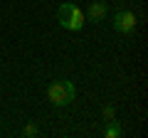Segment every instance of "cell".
I'll return each instance as SVG.
<instances>
[{
  "instance_id": "obj_1",
  "label": "cell",
  "mask_w": 148,
  "mask_h": 138,
  "mask_svg": "<svg viewBox=\"0 0 148 138\" xmlns=\"http://www.w3.org/2000/svg\"><path fill=\"white\" fill-rule=\"evenodd\" d=\"M57 22L69 32H79V30H84L86 17L74 3H62V5L57 8Z\"/></svg>"
},
{
  "instance_id": "obj_2",
  "label": "cell",
  "mask_w": 148,
  "mask_h": 138,
  "mask_svg": "<svg viewBox=\"0 0 148 138\" xmlns=\"http://www.w3.org/2000/svg\"><path fill=\"white\" fill-rule=\"evenodd\" d=\"M74 96H77V89H74V84L69 79H57V81H52V84L47 86V99L52 101V106H57V109L69 106L74 101Z\"/></svg>"
},
{
  "instance_id": "obj_3",
  "label": "cell",
  "mask_w": 148,
  "mask_h": 138,
  "mask_svg": "<svg viewBox=\"0 0 148 138\" xmlns=\"http://www.w3.org/2000/svg\"><path fill=\"white\" fill-rule=\"evenodd\" d=\"M136 15H133L131 10H119L114 12V30L119 32V35H131L133 30H136Z\"/></svg>"
},
{
  "instance_id": "obj_4",
  "label": "cell",
  "mask_w": 148,
  "mask_h": 138,
  "mask_svg": "<svg viewBox=\"0 0 148 138\" xmlns=\"http://www.w3.org/2000/svg\"><path fill=\"white\" fill-rule=\"evenodd\" d=\"M106 15H109V8H106L104 0H91L89 8H86V12H84V17H89V20H94V22H101Z\"/></svg>"
},
{
  "instance_id": "obj_5",
  "label": "cell",
  "mask_w": 148,
  "mask_h": 138,
  "mask_svg": "<svg viewBox=\"0 0 148 138\" xmlns=\"http://www.w3.org/2000/svg\"><path fill=\"white\" fill-rule=\"evenodd\" d=\"M101 136H104V138H121V136H123V131H121V126L116 123V118H114V121H106Z\"/></svg>"
},
{
  "instance_id": "obj_6",
  "label": "cell",
  "mask_w": 148,
  "mask_h": 138,
  "mask_svg": "<svg viewBox=\"0 0 148 138\" xmlns=\"http://www.w3.org/2000/svg\"><path fill=\"white\" fill-rule=\"evenodd\" d=\"M101 118H104V123L114 121V118H116V106H114V104H106V106L101 109Z\"/></svg>"
},
{
  "instance_id": "obj_7",
  "label": "cell",
  "mask_w": 148,
  "mask_h": 138,
  "mask_svg": "<svg viewBox=\"0 0 148 138\" xmlns=\"http://www.w3.org/2000/svg\"><path fill=\"white\" fill-rule=\"evenodd\" d=\"M37 133H40L37 123H27V126H25V131H22V136H25V138H32V136H37Z\"/></svg>"
}]
</instances>
